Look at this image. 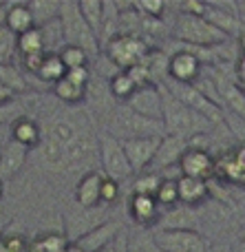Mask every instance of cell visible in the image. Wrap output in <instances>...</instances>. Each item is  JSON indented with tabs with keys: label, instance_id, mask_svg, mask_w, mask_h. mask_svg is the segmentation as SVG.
Returning <instances> with one entry per match:
<instances>
[{
	"label": "cell",
	"instance_id": "cell-1",
	"mask_svg": "<svg viewBox=\"0 0 245 252\" xmlns=\"http://www.w3.org/2000/svg\"><path fill=\"white\" fill-rule=\"evenodd\" d=\"M162 95H163V128H166V135H175V137H181V139H192L212 128V122H208L203 115L194 113L192 109L177 102L163 87H162Z\"/></svg>",
	"mask_w": 245,
	"mask_h": 252
},
{
	"label": "cell",
	"instance_id": "cell-2",
	"mask_svg": "<svg viewBox=\"0 0 245 252\" xmlns=\"http://www.w3.org/2000/svg\"><path fill=\"white\" fill-rule=\"evenodd\" d=\"M172 35L186 47L194 49H212L228 42V35H223L217 27H212L203 16H192V13H179L175 27H172Z\"/></svg>",
	"mask_w": 245,
	"mask_h": 252
},
{
	"label": "cell",
	"instance_id": "cell-3",
	"mask_svg": "<svg viewBox=\"0 0 245 252\" xmlns=\"http://www.w3.org/2000/svg\"><path fill=\"white\" fill-rule=\"evenodd\" d=\"M60 25H62V33H64L66 44L84 49L88 56L100 53V49H102L100 40L95 38L91 27L86 25L82 11H80L78 0H64V2H60Z\"/></svg>",
	"mask_w": 245,
	"mask_h": 252
},
{
	"label": "cell",
	"instance_id": "cell-4",
	"mask_svg": "<svg viewBox=\"0 0 245 252\" xmlns=\"http://www.w3.org/2000/svg\"><path fill=\"white\" fill-rule=\"evenodd\" d=\"M150 51H153V47L139 33H115L104 44V56L119 71H128L144 64L146 58L150 56Z\"/></svg>",
	"mask_w": 245,
	"mask_h": 252
},
{
	"label": "cell",
	"instance_id": "cell-5",
	"mask_svg": "<svg viewBox=\"0 0 245 252\" xmlns=\"http://www.w3.org/2000/svg\"><path fill=\"white\" fill-rule=\"evenodd\" d=\"M97 151H100V166L104 170V177L113 179L117 184H124L133 177V168L128 164V157L124 153L122 139H117L115 135H110L109 130L100 135L97 139Z\"/></svg>",
	"mask_w": 245,
	"mask_h": 252
},
{
	"label": "cell",
	"instance_id": "cell-6",
	"mask_svg": "<svg viewBox=\"0 0 245 252\" xmlns=\"http://www.w3.org/2000/svg\"><path fill=\"white\" fill-rule=\"evenodd\" d=\"M162 87L166 89L177 102H181L184 106L192 109L194 113L203 115L208 122H212V124L225 122V111L221 109V106H217L212 100H208L194 84H181V82H175V80H166V82H162Z\"/></svg>",
	"mask_w": 245,
	"mask_h": 252
},
{
	"label": "cell",
	"instance_id": "cell-7",
	"mask_svg": "<svg viewBox=\"0 0 245 252\" xmlns=\"http://www.w3.org/2000/svg\"><path fill=\"white\" fill-rule=\"evenodd\" d=\"M162 252H210V244L199 230H153Z\"/></svg>",
	"mask_w": 245,
	"mask_h": 252
},
{
	"label": "cell",
	"instance_id": "cell-8",
	"mask_svg": "<svg viewBox=\"0 0 245 252\" xmlns=\"http://www.w3.org/2000/svg\"><path fill=\"white\" fill-rule=\"evenodd\" d=\"M203 18L210 22L212 27L221 31L223 35H241L245 31V25L239 13V4H225V2H206L203 7Z\"/></svg>",
	"mask_w": 245,
	"mask_h": 252
},
{
	"label": "cell",
	"instance_id": "cell-9",
	"mask_svg": "<svg viewBox=\"0 0 245 252\" xmlns=\"http://www.w3.org/2000/svg\"><path fill=\"white\" fill-rule=\"evenodd\" d=\"M212 179L245 186V144L232 146L221 157H215V177Z\"/></svg>",
	"mask_w": 245,
	"mask_h": 252
},
{
	"label": "cell",
	"instance_id": "cell-10",
	"mask_svg": "<svg viewBox=\"0 0 245 252\" xmlns=\"http://www.w3.org/2000/svg\"><path fill=\"white\" fill-rule=\"evenodd\" d=\"M163 137L159 135H150V137H135V139H126L124 144V153L128 157V164H131L133 173L141 175L150 168L155 155L159 151V144H162Z\"/></svg>",
	"mask_w": 245,
	"mask_h": 252
},
{
	"label": "cell",
	"instance_id": "cell-11",
	"mask_svg": "<svg viewBox=\"0 0 245 252\" xmlns=\"http://www.w3.org/2000/svg\"><path fill=\"white\" fill-rule=\"evenodd\" d=\"M126 106L133 113L141 115L153 122H163V95L159 84H148L135 91V95L126 102Z\"/></svg>",
	"mask_w": 245,
	"mask_h": 252
},
{
	"label": "cell",
	"instance_id": "cell-12",
	"mask_svg": "<svg viewBox=\"0 0 245 252\" xmlns=\"http://www.w3.org/2000/svg\"><path fill=\"white\" fill-rule=\"evenodd\" d=\"M201 66L203 62L197 58V53L186 47L170 56L168 80H175V82H181V84H197V80L201 78Z\"/></svg>",
	"mask_w": 245,
	"mask_h": 252
},
{
	"label": "cell",
	"instance_id": "cell-13",
	"mask_svg": "<svg viewBox=\"0 0 245 252\" xmlns=\"http://www.w3.org/2000/svg\"><path fill=\"white\" fill-rule=\"evenodd\" d=\"M122 232H124V228L119 221H102V223H97V226L88 228L84 235H80L78 239L73 241V246H78V248L84 252H100V250H104L106 246L115 244Z\"/></svg>",
	"mask_w": 245,
	"mask_h": 252
},
{
	"label": "cell",
	"instance_id": "cell-14",
	"mask_svg": "<svg viewBox=\"0 0 245 252\" xmlns=\"http://www.w3.org/2000/svg\"><path fill=\"white\" fill-rule=\"evenodd\" d=\"M179 170L181 177H192V179H203V182H210L215 177V157L210 155V151L201 146H192L184 153L179 161Z\"/></svg>",
	"mask_w": 245,
	"mask_h": 252
},
{
	"label": "cell",
	"instance_id": "cell-15",
	"mask_svg": "<svg viewBox=\"0 0 245 252\" xmlns=\"http://www.w3.org/2000/svg\"><path fill=\"white\" fill-rule=\"evenodd\" d=\"M190 148V142L188 139H181V137H175V135H163L162 144H159V151L155 155L153 164H150V173H163L168 168H175L179 166L181 157L184 153Z\"/></svg>",
	"mask_w": 245,
	"mask_h": 252
},
{
	"label": "cell",
	"instance_id": "cell-16",
	"mask_svg": "<svg viewBox=\"0 0 245 252\" xmlns=\"http://www.w3.org/2000/svg\"><path fill=\"white\" fill-rule=\"evenodd\" d=\"M128 213H131L133 221L137 223V228H144V230H155L162 219V208H159L157 199L148 195L133 192L128 199Z\"/></svg>",
	"mask_w": 245,
	"mask_h": 252
},
{
	"label": "cell",
	"instance_id": "cell-17",
	"mask_svg": "<svg viewBox=\"0 0 245 252\" xmlns=\"http://www.w3.org/2000/svg\"><path fill=\"white\" fill-rule=\"evenodd\" d=\"M102 182H104V175L97 170H91L80 177L78 186H75V201L80 208L93 210L102 206Z\"/></svg>",
	"mask_w": 245,
	"mask_h": 252
},
{
	"label": "cell",
	"instance_id": "cell-18",
	"mask_svg": "<svg viewBox=\"0 0 245 252\" xmlns=\"http://www.w3.org/2000/svg\"><path fill=\"white\" fill-rule=\"evenodd\" d=\"M215 84L221 97V106H225L234 118L245 122V91L243 89L237 82L228 80V75H215Z\"/></svg>",
	"mask_w": 245,
	"mask_h": 252
},
{
	"label": "cell",
	"instance_id": "cell-19",
	"mask_svg": "<svg viewBox=\"0 0 245 252\" xmlns=\"http://www.w3.org/2000/svg\"><path fill=\"white\" fill-rule=\"evenodd\" d=\"M155 230H197V213L184 204L166 208Z\"/></svg>",
	"mask_w": 245,
	"mask_h": 252
},
{
	"label": "cell",
	"instance_id": "cell-20",
	"mask_svg": "<svg viewBox=\"0 0 245 252\" xmlns=\"http://www.w3.org/2000/svg\"><path fill=\"white\" fill-rule=\"evenodd\" d=\"M78 4L86 25L91 27V31L100 40V47H102V38H104L106 22H109V4L102 2V0H78Z\"/></svg>",
	"mask_w": 245,
	"mask_h": 252
},
{
	"label": "cell",
	"instance_id": "cell-21",
	"mask_svg": "<svg viewBox=\"0 0 245 252\" xmlns=\"http://www.w3.org/2000/svg\"><path fill=\"white\" fill-rule=\"evenodd\" d=\"M4 27L13 35H22L35 29V18L29 9V2H13L4 7Z\"/></svg>",
	"mask_w": 245,
	"mask_h": 252
},
{
	"label": "cell",
	"instance_id": "cell-22",
	"mask_svg": "<svg viewBox=\"0 0 245 252\" xmlns=\"http://www.w3.org/2000/svg\"><path fill=\"white\" fill-rule=\"evenodd\" d=\"M177 188H179V204L190 206V208L203 204L210 197V184L203 182V179L179 177L177 179Z\"/></svg>",
	"mask_w": 245,
	"mask_h": 252
},
{
	"label": "cell",
	"instance_id": "cell-23",
	"mask_svg": "<svg viewBox=\"0 0 245 252\" xmlns=\"http://www.w3.org/2000/svg\"><path fill=\"white\" fill-rule=\"evenodd\" d=\"M42 130H40L38 122H33L31 118H18L11 124V139L22 148H35L42 144Z\"/></svg>",
	"mask_w": 245,
	"mask_h": 252
},
{
	"label": "cell",
	"instance_id": "cell-24",
	"mask_svg": "<svg viewBox=\"0 0 245 252\" xmlns=\"http://www.w3.org/2000/svg\"><path fill=\"white\" fill-rule=\"evenodd\" d=\"M35 75L47 84H55L66 75V66H64V62L60 60L57 53H44V60Z\"/></svg>",
	"mask_w": 245,
	"mask_h": 252
},
{
	"label": "cell",
	"instance_id": "cell-25",
	"mask_svg": "<svg viewBox=\"0 0 245 252\" xmlns=\"http://www.w3.org/2000/svg\"><path fill=\"white\" fill-rule=\"evenodd\" d=\"M126 252H162L155 241L153 230H144V228H135L133 232L126 235Z\"/></svg>",
	"mask_w": 245,
	"mask_h": 252
},
{
	"label": "cell",
	"instance_id": "cell-26",
	"mask_svg": "<svg viewBox=\"0 0 245 252\" xmlns=\"http://www.w3.org/2000/svg\"><path fill=\"white\" fill-rule=\"evenodd\" d=\"M71 246L69 237L62 232H47L31 241L29 252H64Z\"/></svg>",
	"mask_w": 245,
	"mask_h": 252
},
{
	"label": "cell",
	"instance_id": "cell-27",
	"mask_svg": "<svg viewBox=\"0 0 245 252\" xmlns=\"http://www.w3.org/2000/svg\"><path fill=\"white\" fill-rule=\"evenodd\" d=\"M109 91H110V95L117 97L119 102H128L135 95L137 84L133 82L128 71H117V73L110 75V80H109Z\"/></svg>",
	"mask_w": 245,
	"mask_h": 252
},
{
	"label": "cell",
	"instance_id": "cell-28",
	"mask_svg": "<svg viewBox=\"0 0 245 252\" xmlns=\"http://www.w3.org/2000/svg\"><path fill=\"white\" fill-rule=\"evenodd\" d=\"M53 93H55V97L62 100L64 104H80V102L86 97V89L75 84V82H71L66 75L60 80V82L53 84Z\"/></svg>",
	"mask_w": 245,
	"mask_h": 252
},
{
	"label": "cell",
	"instance_id": "cell-29",
	"mask_svg": "<svg viewBox=\"0 0 245 252\" xmlns=\"http://www.w3.org/2000/svg\"><path fill=\"white\" fill-rule=\"evenodd\" d=\"M35 53H47L40 27H35V29L27 31V33H22V35H18V56L27 58V56H35Z\"/></svg>",
	"mask_w": 245,
	"mask_h": 252
},
{
	"label": "cell",
	"instance_id": "cell-30",
	"mask_svg": "<svg viewBox=\"0 0 245 252\" xmlns=\"http://www.w3.org/2000/svg\"><path fill=\"white\" fill-rule=\"evenodd\" d=\"M29 9L35 18V27H42L47 22L60 18V2H51V0H33L29 2Z\"/></svg>",
	"mask_w": 245,
	"mask_h": 252
},
{
	"label": "cell",
	"instance_id": "cell-31",
	"mask_svg": "<svg viewBox=\"0 0 245 252\" xmlns=\"http://www.w3.org/2000/svg\"><path fill=\"white\" fill-rule=\"evenodd\" d=\"M18 56V35L0 25V64H13Z\"/></svg>",
	"mask_w": 245,
	"mask_h": 252
},
{
	"label": "cell",
	"instance_id": "cell-32",
	"mask_svg": "<svg viewBox=\"0 0 245 252\" xmlns=\"http://www.w3.org/2000/svg\"><path fill=\"white\" fill-rule=\"evenodd\" d=\"M25 155H27V148H22V146H18L16 142H11V144L7 146V151H2L0 170H2V173H7V175L16 173V170L20 168V164H22V159H25Z\"/></svg>",
	"mask_w": 245,
	"mask_h": 252
},
{
	"label": "cell",
	"instance_id": "cell-33",
	"mask_svg": "<svg viewBox=\"0 0 245 252\" xmlns=\"http://www.w3.org/2000/svg\"><path fill=\"white\" fill-rule=\"evenodd\" d=\"M157 199L159 208H172V206L179 204V188H177V179H163L162 177V184L157 188Z\"/></svg>",
	"mask_w": 245,
	"mask_h": 252
},
{
	"label": "cell",
	"instance_id": "cell-34",
	"mask_svg": "<svg viewBox=\"0 0 245 252\" xmlns=\"http://www.w3.org/2000/svg\"><path fill=\"white\" fill-rule=\"evenodd\" d=\"M60 60L64 62V66H66V71H71V69H82V66H88V53L84 51V49H80V47H71V44H64V47L60 49Z\"/></svg>",
	"mask_w": 245,
	"mask_h": 252
},
{
	"label": "cell",
	"instance_id": "cell-35",
	"mask_svg": "<svg viewBox=\"0 0 245 252\" xmlns=\"http://www.w3.org/2000/svg\"><path fill=\"white\" fill-rule=\"evenodd\" d=\"M0 84L9 87L13 93H20L27 89V80L16 64H0Z\"/></svg>",
	"mask_w": 245,
	"mask_h": 252
},
{
	"label": "cell",
	"instance_id": "cell-36",
	"mask_svg": "<svg viewBox=\"0 0 245 252\" xmlns=\"http://www.w3.org/2000/svg\"><path fill=\"white\" fill-rule=\"evenodd\" d=\"M159 184H162V175L146 170V173L137 175L135 184H133V192H135V195H148V197H155V195H157Z\"/></svg>",
	"mask_w": 245,
	"mask_h": 252
},
{
	"label": "cell",
	"instance_id": "cell-37",
	"mask_svg": "<svg viewBox=\"0 0 245 252\" xmlns=\"http://www.w3.org/2000/svg\"><path fill=\"white\" fill-rule=\"evenodd\" d=\"M133 9H135L137 13H141L144 18H150V20H159V18L163 16V11H166V2H162V0H141V2H135L133 4Z\"/></svg>",
	"mask_w": 245,
	"mask_h": 252
},
{
	"label": "cell",
	"instance_id": "cell-38",
	"mask_svg": "<svg viewBox=\"0 0 245 252\" xmlns=\"http://www.w3.org/2000/svg\"><path fill=\"white\" fill-rule=\"evenodd\" d=\"M119 192H122V184L104 177V182H102V204H113V201H117Z\"/></svg>",
	"mask_w": 245,
	"mask_h": 252
},
{
	"label": "cell",
	"instance_id": "cell-39",
	"mask_svg": "<svg viewBox=\"0 0 245 252\" xmlns=\"http://www.w3.org/2000/svg\"><path fill=\"white\" fill-rule=\"evenodd\" d=\"M66 78H69L71 82H75V84H80V87L86 89L88 80H91V71H88V66H82V69H71V71H66Z\"/></svg>",
	"mask_w": 245,
	"mask_h": 252
},
{
	"label": "cell",
	"instance_id": "cell-40",
	"mask_svg": "<svg viewBox=\"0 0 245 252\" xmlns=\"http://www.w3.org/2000/svg\"><path fill=\"white\" fill-rule=\"evenodd\" d=\"M42 60H44V53H35V56H27V58H22V64H25V69L27 71H31V73H38V69H40V64H42Z\"/></svg>",
	"mask_w": 245,
	"mask_h": 252
},
{
	"label": "cell",
	"instance_id": "cell-41",
	"mask_svg": "<svg viewBox=\"0 0 245 252\" xmlns=\"http://www.w3.org/2000/svg\"><path fill=\"white\" fill-rule=\"evenodd\" d=\"M4 248H7V252H22L25 241H22V237H11V239H4Z\"/></svg>",
	"mask_w": 245,
	"mask_h": 252
},
{
	"label": "cell",
	"instance_id": "cell-42",
	"mask_svg": "<svg viewBox=\"0 0 245 252\" xmlns=\"http://www.w3.org/2000/svg\"><path fill=\"white\" fill-rule=\"evenodd\" d=\"M13 97H16V93H13L9 87L0 84V106H4V104H9V102H13Z\"/></svg>",
	"mask_w": 245,
	"mask_h": 252
},
{
	"label": "cell",
	"instance_id": "cell-43",
	"mask_svg": "<svg viewBox=\"0 0 245 252\" xmlns=\"http://www.w3.org/2000/svg\"><path fill=\"white\" fill-rule=\"evenodd\" d=\"M237 78H239V87H245V56H241L237 60Z\"/></svg>",
	"mask_w": 245,
	"mask_h": 252
},
{
	"label": "cell",
	"instance_id": "cell-44",
	"mask_svg": "<svg viewBox=\"0 0 245 252\" xmlns=\"http://www.w3.org/2000/svg\"><path fill=\"white\" fill-rule=\"evenodd\" d=\"M239 49H241V56H245V31L239 35Z\"/></svg>",
	"mask_w": 245,
	"mask_h": 252
},
{
	"label": "cell",
	"instance_id": "cell-45",
	"mask_svg": "<svg viewBox=\"0 0 245 252\" xmlns=\"http://www.w3.org/2000/svg\"><path fill=\"white\" fill-rule=\"evenodd\" d=\"M64 252H84V250H80L78 246H73V244H71V246H69V248H66Z\"/></svg>",
	"mask_w": 245,
	"mask_h": 252
},
{
	"label": "cell",
	"instance_id": "cell-46",
	"mask_svg": "<svg viewBox=\"0 0 245 252\" xmlns=\"http://www.w3.org/2000/svg\"><path fill=\"white\" fill-rule=\"evenodd\" d=\"M2 192H4V184H2V179H0V197H2Z\"/></svg>",
	"mask_w": 245,
	"mask_h": 252
},
{
	"label": "cell",
	"instance_id": "cell-47",
	"mask_svg": "<svg viewBox=\"0 0 245 252\" xmlns=\"http://www.w3.org/2000/svg\"><path fill=\"white\" fill-rule=\"evenodd\" d=\"M245 239V223H243V228H241V241Z\"/></svg>",
	"mask_w": 245,
	"mask_h": 252
},
{
	"label": "cell",
	"instance_id": "cell-48",
	"mask_svg": "<svg viewBox=\"0 0 245 252\" xmlns=\"http://www.w3.org/2000/svg\"><path fill=\"white\" fill-rule=\"evenodd\" d=\"M0 159H2V151H0Z\"/></svg>",
	"mask_w": 245,
	"mask_h": 252
},
{
	"label": "cell",
	"instance_id": "cell-49",
	"mask_svg": "<svg viewBox=\"0 0 245 252\" xmlns=\"http://www.w3.org/2000/svg\"><path fill=\"white\" fill-rule=\"evenodd\" d=\"M0 9H2V2H0Z\"/></svg>",
	"mask_w": 245,
	"mask_h": 252
}]
</instances>
